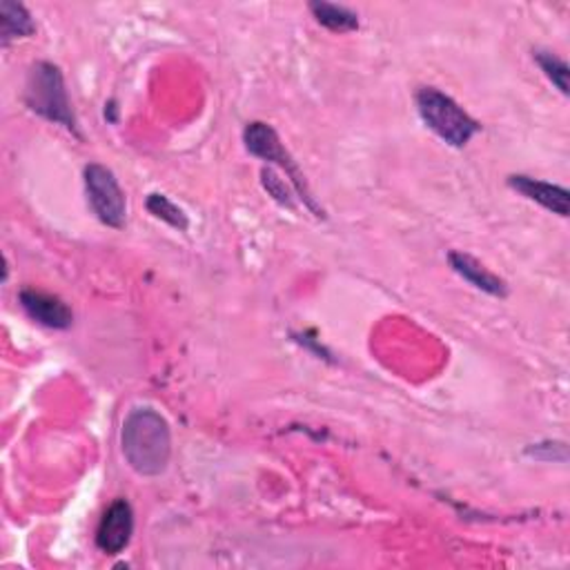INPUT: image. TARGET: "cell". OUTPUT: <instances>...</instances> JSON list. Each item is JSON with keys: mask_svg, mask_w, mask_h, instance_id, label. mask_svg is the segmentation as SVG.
Returning <instances> with one entry per match:
<instances>
[{"mask_svg": "<svg viewBox=\"0 0 570 570\" xmlns=\"http://www.w3.org/2000/svg\"><path fill=\"white\" fill-rule=\"evenodd\" d=\"M120 448L129 468L140 477H159L172 457L170 423L155 408H134L123 421Z\"/></svg>", "mask_w": 570, "mask_h": 570, "instance_id": "obj_1", "label": "cell"}, {"mask_svg": "<svg viewBox=\"0 0 570 570\" xmlns=\"http://www.w3.org/2000/svg\"><path fill=\"white\" fill-rule=\"evenodd\" d=\"M414 101L423 125L435 131L451 148H466L482 131L479 120H475L455 98L437 87H421Z\"/></svg>", "mask_w": 570, "mask_h": 570, "instance_id": "obj_2", "label": "cell"}, {"mask_svg": "<svg viewBox=\"0 0 570 570\" xmlns=\"http://www.w3.org/2000/svg\"><path fill=\"white\" fill-rule=\"evenodd\" d=\"M25 105L41 118L65 127L67 131L78 136L76 114L72 109V101L65 87V78L59 65L50 61H39L30 67L25 81Z\"/></svg>", "mask_w": 570, "mask_h": 570, "instance_id": "obj_3", "label": "cell"}, {"mask_svg": "<svg viewBox=\"0 0 570 570\" xmlns=\"http://www.w3.org/2000/svg\"><path fill=\"white\" fill-rule=\"evenodd\" d=\"M243 142H245V150L252 157L278 166L285 172V177L291 179V183L297 190V197L304 201V205L308 210H313L317 217H324V210L317 205V201H315V197H313V192L308 188V181H306L302 168L297 166L293 155L285 150V146L281 142L276 129L270 123H263V120L247 123L245 129H243Z\"/></svg>", "mask_w": 570, "mask_h": 570, "instance_id": "obj_4", "label": "cell"}, {"mask_svg": "<svg viewBox=\"0 0 570 570\" xmlns=\"http://www.w3.org/2000/svg\"><path fill=\"white\" fill-rule=\"evenodd\" d=\"M83 183L96 219L112 230H123L127 221V201L114 172L101 163H89L83 170Z\"/></svg>", "mask_w": 570, "mask_h": 570, "instance_id": "obj_5", "label": "cell"}, {"mask_svg": "<svg viewBox=\"0 0 570 570\" xmlns=\"http://www.w3.org/2000/svg\"><path fill=\"white\" fill-rule=\"evenodd\" d=\"M19 302L25 315L43 328L70 330L74 326L72 308L56 295H50L36 288H25L19 293Z\"/></svg>", "mask_w": 570, "mask_h": 570, "instance_id": "obj_6", "label": "cell"}, {"mask_svg": "<svg viewBox=\"0 0 570 570\" xmlns=\"http://www.w3.org/2000/svg\"><path fill=\"white\" fill-rule=\"evenodd\" d=\"M134 535V510L127 499H116L96 528V546L105 555H120Z\"/></svg>", "mask_w": 570, "mask_h": 570, "instance_id": "obj_7", "label": "cell"}, {"mask_svg": "<svg viewBox=\"0 0 570 570\" xmlns=\"http://www.w3.org/2000/svg\"><path fill=\"white\" fill-rule=\"evenodd\" d=\"M508 188L561 219H566L570 212V194L561 186L546 183V181H539V179H532L526 175H510Z\"/></svg>", "mask_w": 570, "mask_h": 570, "instance_id": "obj_8", "label": "cell"}, {"mask_svg": "<svg viewBox=\"0 0 570 570\" xmlns=\"http://www.w3.org/2000/svg\"><path fill=\"white\" fill-rule=\"evenodd\" d=\"M448 263H451L453 272L460 274L464 281H468L473 288H477L490 297H497V299L508 297V283L504 278H499L495 272H490L475 256L453 250V252H448Z\"/></svg>", "mask_w": 570, "mask_h": 570, "instance_id": "obj_9", "label": "cell"}, {"mask_svg": "<svg viewBox=\"0 0 570 570\" xmlns=\"http://www.w3.org/2000/svg\"><path fill=\"white\" fill-rule=\"evenodd\" d=\"M36 34V23L25 6L14 0H0V43L6 48L14 41Z\"/></svg>", "mask_w": 570, "mask_h": 570, "instance_id": "obj_10", "label": "cell"}, {"mask_svg": "<svg viewBox=\"0 0 570 570\" xmlns=\"http://www.w3.org/2000/svg\"><path fill=\"white\" fill-rule=\"evenodd\" d=\"M308 10L313 12L315 21L335 32V34H348V32H357L359 30V14L352 12L346 6H337V3H326V0H315V3L308 6Z\"/></svg>", "mask_w": 570, "mask_h": 570, "instance_id": "obj_11", "label": "cell"}, {"mask_svg": "<svg viewBox=\"0 0 570 570\" xmlns=\"http://www.w3.org/2000/svg\"><path fill=\"white\" fill-rule=\"evenodd\" d=\"M532 59L535 63L539 65V70L543 72V76L559 89L561 96H568L570 94V67L563 59H559L557 54L552 52H546V50H537L532 52Z\"/></svg>", "mask_w": 570, "mask_h": 570, "instance_id": "obj_12", "label": "cell"}, {"mask_svg": "<svg viewBox=\"0 0 570 570\" xmlns=\"http://www.w3.org/2000/svg\"><path fill=\"white\" fill-rule=\"evenodd\" d=\"M146 208L155 219L168 223L170 228H175L179 232H186L190 228L188 214L175 201H170V197H166V194H159V192L150 194L146 201Z\"/></svg>", "mask_w": 570, "mask_h": 570, "instance_id": "obj_13", "label": "cell"}, {"mask_svg": "<svg viewBox=\"0 0 570 570\" xmlns=\"http://www.w3.org/2000/svg\"><path fill=\"white\" fill-rule=\"evenodd\" d=\"M261 183L265 188V192L281 205V208H288V210H297V190L293 188V183H285L270 166L261 170Z\"/></svg>", "mask_w": 570, "mask_h": 570, "instance_id": "obj_14", "label": "cell"}, {"mask_svg": "<svg viewBox=\"0 0 570 570\" xmlns=\"http://www.w3.org/2000/svg\"><path fill=\"white\" fill-rule=\"evenodd\" d=\"M526 457L530 460H537V462H559V464H566L568 462V448L563 442H539V444H530L526 451H524Z\"/></svg>", "mask_w": 570, "mask_h": 570, "instance_id": "obj_15", "label": "cell"}]
</instances>
